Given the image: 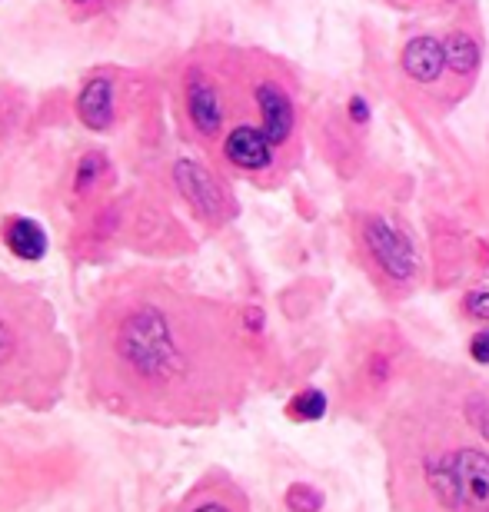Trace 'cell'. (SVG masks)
<instances>
[{"label": "cell", "instance_id": "1", "mask_svg": "<svg viewBox=\"0 0 489 512\" xmlns=\"http://www.w3.org/2000/svg\"><path fill=\"white\" fill-rule=\"evenodd\" d=\"M247 316L167 283H124L97 306L84 340L97 403L147 423L220 419L250 386Z\"/></svg>", "mask_w": 489, "mask_h": 512}, {"label": "cell", "instance_id": "2", "mask_svg": "<svg viewBox=\"0 0 489 512\" xmlns=\"http://www.w3.org/2000/svg\"><path fill=\"white\" fill-rule=\"evenodd\" d=\"M396 512H489V380L456 366L413 370L380 416Z\"/></svg>", "mask_w": 489, "mask_h": 512}, {"label": "cell", "instance_id": "3", "mask_svg": "<svg viewBox=\"0 0 489 512\" xmlns=\"http://www.w3.org/2000/svg\"><path fill=\"white\" fill-rule=\"evenodd\" d=\"M67 373V343L44 296L0 273V406H44Z\"/></svg>", "mask_w": 489, "mask_h": 512}, {"label": "cell", "instance_id": "4", "mask_svg": "<svg viewBox=\"0 0 489 512\" xmlns=\"http://www.w3.org/2000/svg\"><path fill=\"white\" fill-rule=\"evenodd\" d=\"M413 376L410 346L393 326H376L353 346L350 360L340 373V409L356 419L383 416L393 396Z\"/></svg>", "mask_w": 489, "mask_h": 512}, {"label": "cell", "instance_id": "5", "mask_svg": "<svg viewBox=\"0 0 489 512\" xmlns=\"http://www.w3.org/2000/svg\"><path fill=\"white\" fill-rule=\"evenodd\" d=\"M353 240L360 250L366 273L373 276L376 290L390 300H403L420 283V256L400 223L380 210H366L353 217Z\"/></svg>", "mask_w": 489, "mask_h": 512}, {"label": "cell", "instance_id": "6", "mask_svg": "<svg viewBox=\"0 0 489 512\" xmlns=\"http://www.w3.org/2000/svg\"><path fill=\"white\" fill-rule=\"evenodd\" d=\"M230 110H233V94L227 77L217 74L213 67H200V64H193L183 74V114H187L190 130L203 143L223 140V133L230 130Z\"/></svg>", "mask_w": 489, "mask_h": 512}, {"label": "cell", "instance_id": "7", "mask_svg": "<svg viewBox=\"0 0 489 512\" xmlns=\"http://www.w3.org/2000/svg\"><path fill=\"white\" fill-rule=\"evenodd\" d=\"M173 183H177L180 197L190 203V210L197 213L203 223L220 227V223L230 220L233 200L227 197V190H223V183L217 180V173H210L203 163L177 160L173 163Z\"/></svg>", "mask_w": 489, "mask_h": 512}, {"label": "cell", "instance_id": "8", "mask_svg": "<svg viewBox=\"0 0 489 512\" xmlns=\"http://www.w3.org/2000/svg\"><path fill=\"white\" fill-rule=\"evenodd\" d=\"M400 70L416 87H440L450 80V64H446V40L433 34H416L400 50Z\"/></svg>", "mask_w": 489, "mask_h": 512}, {"label": "cell", "instance_id": "9", "mask_svg": "<svg viewBox=\"0 0 489 512\" xmlns=\"http://www.w3.org/2000/svg\"><path fill=\"white\" fill-rule=\"evenodd\" d=\"M177 512H250V503L227 476H210L183 499Z\"/></svg>", "mask_w": 489, "mask_h": 512}, {"label": "cell", "instance_id": "10", "mask_svg": "<svg viewBox=\"0 0 489 512\" xmlns=\"http://www.w3.org/2000/svg\"><path fill=\"white\" fill-rule=\"evenodd\" d=\"M77 117L90 130H107L117 117V94L110 77H90L77 94Z\"/></svg>", "mask_w": 489, "mask_h": 512}, {"label": "cell", "instance_id": "11", "mask_svg": "<svg viewBox=\"0 0 489 512\" xmlns=\"http://www.w3.org/2000/svg\"><path fill=\"white\" fill-rule=\"evenodd\" d=\"M4 247L14 256H20V260L34 263L40 256H47V233L37 220L14 217V220H7V227H4Z\"/></svg>", "mask_w": 489, "mask_h": 512}, {"label": "cell", "instance_id": "12", "mask_svg": "<svg viewBox=\"0 0 489 512\" xmlns=\"http://www.w3.org/2000/svg\"><path fill=\"white\" fill-rule=\"evenodd\" d=\"M483 50L470 30H453L446 37V64H450V80H473L480 70Z\"/></svg>", "mask_w": 489, "mask_h": 512}, {"label": "cell", "instance_id": "13", "mask_svg": "<svg viewBox=\"0 0 489 512\" xmlns=\"http://www.w3.org/2000/svg\"><path fill=\"white\" fill-rule=\"evenodd\" d=\"M326 406H330V399H326L323 389L307 386V389H300V393L287 403V416L297 419V423H310V419L326 416Z\"/></svg>", "mask_w": 489, "mask_h": 512}, {"label": "cell", "instance_id": "14", "mask_svg": "<svg viewBox=\"0 0 489 512\" xmlns=\"http://www.w3.org/2000/svg\"><path fill=\"white\" fill-rule=\"evenodd\" d=\"M326 506V499L317 486H310V483H293L287 489V509L290 512H323Z\"/></svg>", "mask_w": 489, "mask_h": 512}, {"label": "cell", "instance_id": "15", "mask_svg": "<svg viewBox=\"0 0 489 512\" xmlns=\"http://www.w3.org/2000/svg\"><path fill=\"white\" fill-rule=\"evenodd\" d=\"M463 310L466 316H473V320H480L489 326V290H470L463 296Z\"/></svg>", "mask_w": 489, "mask_h": 512}, {"label": "cell", "instance_id": "16", "mask_svg": "<svg viewBox=\"0 0 489 512\" xmlns=\"http://www.w3.org/2000/svg\"><path fill=\"white\" fill-rule=\"evenodd\" d=\"M100 170H104V160H100L97 153H87V157L80 160V167H77V187L87 190L90 183H97Z\"/></svg>", "mask_w": 489, "mask_h": 512}, {"label": "cell", "instance_id": "17", "mask_svg": "<svg viewBox=\"0 0 489 512\" xmlns=\"http://www.w3.org/2000/svg\"><path fill=\"white\" fill-rule=\"evenodd\" d=\"M470 360L480 363V366H489V326H483V330L473 333V340H470Z\"/></svg>", "mask_w": 489, "mask_h": 512}, {"label": "cell", "instance_id": "18", "mask_svg": "<svg viewBox=\"0 0 489 512\" xmlns=\"http://www.w3.org/2000/svg\"><path fill=\"white\" fill-rule=\"evenodd\" d=\"M350 117H356V120H360V124H366V117H370V110H366L363 97H353V104H350Z\"/></svg>", "mask_w": 489, "mask_h": 512}, {"label": "cell", "instance_id": "19", "mask_svg": "<svg viewBox=\"0 0 489 512\" xmlns=\"http://www.w3.org/2000/svg\"><path fill=\"white\" fill-rule=\"evenodd\" d=\"M70 7H94V4H100V0H67Z\"/></svg>", "mask_w": 489, "mask_h": 512}]
</instances>
